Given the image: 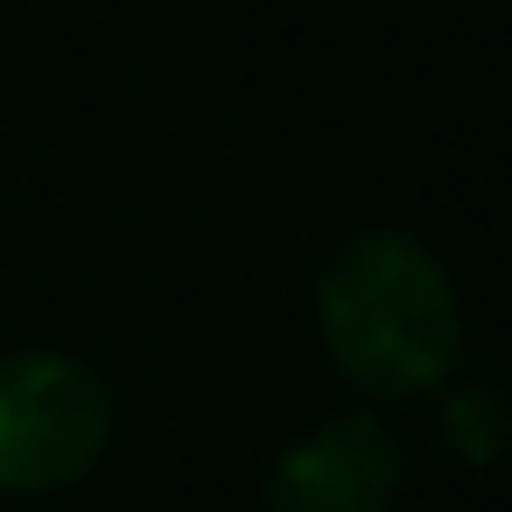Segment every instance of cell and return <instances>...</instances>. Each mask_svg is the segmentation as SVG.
Listing matches in <instances>:
<instances>
[{
	"instance_id": "cell-1",
	"label": "cell",
	"mask_w": 512,
	"mask_h": 512,
	"mask_svg": "<svg viewBox=\"0 0 512 512\" xmlns=\"http://www.w3.org/2000/svg\"><path fill=\"white\" fill-rule=\"evenodd\" d=\"M316 323H323L330 365L379 400H407V393L442 386L456 372V344H463L449 267L393 225L351 232L323 260Z\"/></svg>"
},
{
	"instance_id": "cell-2",
	"label": "cell",
	"mask_w": 512,
	"mask_h": 512,
	"mask_svg": "<svg viewBox=\"0 0 512 512\" xmlns=\"http://www.w3.org/2000/svg\"><path fill=\"white\" fill-rule=\"evenodd\" d=\"M113 442V393L85 358H0V491H64Z\"/></svg>"
},
{
	"instance_id": "cell-3",
	"label": "cell",
	"mask_w": 512,
	"mask_h": 512,
	"mask_svg": "<svg viewBox=\"0 0 512 512\" xmlns=\"http://www.w3.org/2000/svg\"><path fill=\"white\" fill-rule=\"evenodd\" d=\"M407 449L379 414H344L316 435H302L267 484L274 512H393Z\"/></svg>"
},
{
	"instance_id": "cell-4",
	"label": "cell",
	"mask_w": 512,
	"mask_h": 512,
	"mask_svg": "<svg viewBox=\"0 0 512 512\" xmlns=\"http://www.w3.org/2000/svg\"><path fill=\"white\" fill-rule=\"evenodd\" d=\"M442 435L484 470V463H498V449H505V414H498V393L491 386H463L456 400H449V421H442Z\"/></svg>"
}]
</instances>
